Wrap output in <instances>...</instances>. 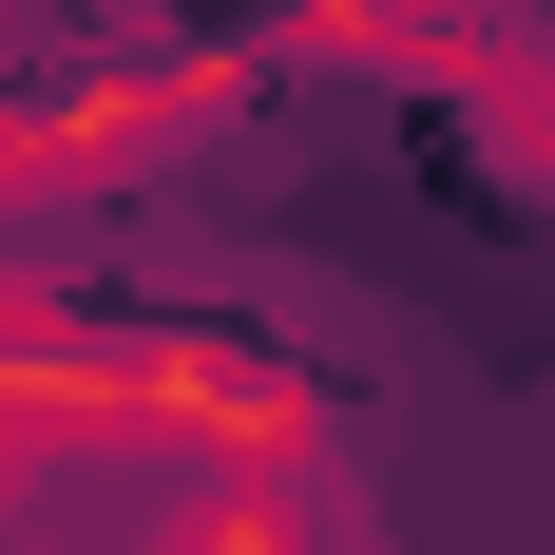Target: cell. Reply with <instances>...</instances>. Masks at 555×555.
Here are the masks:
<instances>
[{"label":"cell","instance_id":"obj_1","mask_svg":"<svg viewBox=\"0 0 555 555\" xmlns=\"http://www.w3.org/2000/svg\"><path fill=\"white\" fill-rule=\"evenodd\" d=\"M172 555H345V517H307V499H192Z\"/></svg>","mask_w":555,"mask_h":555}]
</instances>
